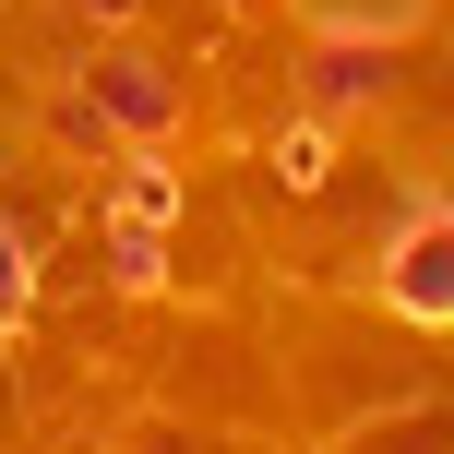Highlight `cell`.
Here are the masks:
<instances>
[{
	"label": "cell",
	"instance_id": "3957f363",
	"mask_svg": "<svg viewBox=\"0 0 454 454\" xmlns=\"http://www.w3.org/2000/svg\"><path fill=\"white\" fill-rule=\"evenodd\" d=\"M347 454H454V407H395V419H371Z\"/></svg>",
	"mask_w": 454,
	"mask_h": 454
},
{
	"label": "cell",
	"instance_id": "6da1fadb",
	"mask_svg": "<svg viewBox=\"0 0 454 454\" xmlns=\"http://www.w3.org/2000/svg\"><path fill=\"white\" fill-rule=\"evenodd\" d=\"M383 299L407 323H454V204L442 192H407V215H395V251H383Z\"/></svg>",
	"mask_w": 454,
	"mask_h": 454
},
{
	"label": "cell",
	"instance_id": "5b68a950",
	"mask_svg": "<svg viewBox=\"0 0 454 454\" xmlns=\"http://www.w3.org/2000/svg\"><path fill=\"white\" fill-rule=\"evenodd\" d=\"M24 311H36V251L0 227V323H24Z\"/></svg>",
	"mask_w": 454,
	"mask_h": 454
},
{
	"label": "cell",
	"instance_id": "7a4b0ae2",
	"mask_svg": "<svg viewBox=\"0 0 454 454\" xmlns=\"http://www.w3.org/2000/svg\"><path fill=\"white\" fill-rule=\"evenodd\" d=\"M96 108H108V120H120L132 144H156L168 120H180V96L156 84V60H96Z\"/></svg>",
	"mask_w": 454,
	"mask_h": 454
},
{
	"label": "cell",
	"instance_id": "52a82bcc",
	"mask_svg": "<svg viewBox=\"0 0 454 454\" xmlns=\"http://www.w3.org/2000/svg\"><path fill=\"white\" fill-rule=\"evenodd\" d=\"M84 12H108V24H132V12H144V0H84Z\"/></svg>",
	"mask_w": 454,
	"mask_h": 454
},
{
	"label": "cell",
	"instance_id": "277c9868",
	"mask_svg": "<svg viewBox=\"0 0 454 454\" xmlns=\"http://www.w3.org/2000/svg\"><path fill=\"white\" fill-rule=\"evenodd\" d=\"M311 72H323V108H347V96L383 84V48H371V36H323V48H311Z\"/></svg>",
	"mask_w": 454,
	"mask_h": 454
},
{
	"label": "cell",
	"instance_id": "8992f818",
	"mask_svg": "<svg viewBox=\"0 0 454 454\" xmlns=\"http://www.w3.org/2000/svg\"><path fill=\"white\" fill-rule=\"evenodd\" d=\"M275 168H287V180H323V120H299V132L275 144Z\"/></svg>",
	"mask_w": 454,
	"mask_h": 454
}]
</instances>
